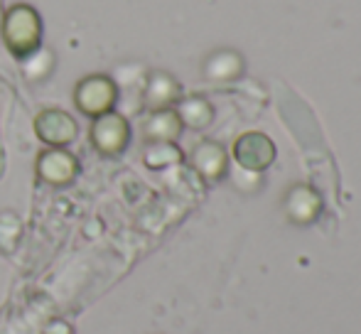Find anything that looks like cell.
Wrapping results in <instances>:
<instances>
[{"instance_id":"1","label":"cell","mask_w":361,"mask_h":334,"mask_svg":"<svg viewBox=\"0 0 361 334\" xmlns=\"http://www.w3.org/2000/svg\"><path fill=\"white\" fill-rule=\"evenodd\" d=\"M0 32H3V42L10 49V54L25 59L37 52L42 44V18L32 5L18 3L5 10Z\"/></svg>"},{"instance_id":"2","label":"cell","mask_w":361,"mask_h":334,"mask_svg":"<svg viewBox=\"0 0 361 334\" xmlns=\"http://www.w3.org/2000/svg\"><path fill=\"white\" fill-rule=\"evenodd\" d=\"M118 99V86L106 74H91V77L81 79L74 89V104L81 113L99 118V116L109 113L116 106Z\"/></svg>"},{"instance_id":"3","label":"cell","mask_w":361,"mask_h":334,"mask_svg":"<svg viewBox=\"0 0 361 334\" xmlns=\"http://www.w3.org/2000/svg\"><path fill=\"white\" fill-rule=\"evenodd\" d=\"M130 140V125L121 113H109L99 116L91 125V143L101 155H118L126 150Z\"/></svg>"},{"instance_id":"4","label":"cell","mask_w":361,"mask_h":334,"mask_svg":"<svg viewBox=\"0 0 361 334\" xmlns=\"http://www.w3.org/2000/svg\"><path fill=\"white\" fill-rule=\"evenodd\" d=\"M35 133L42 143L52 145V148H64V145L76 140V120L67 111L59 109H44L42 113L35 118Z\"/></svg>"},{"instance_id":"5","label":"cell","mask_w":361,"mask_h":334,"mask_svg":"<svg viewBox=\"0 0 361 334\" xmlns=\"http://www.w3.org/2000/svg\"><path fill=\"white\" fill-rule=\"evenodd\" d=\"M233 158L246 170H266L276 158V145L263 133H246L233 145Z\"/></svg>"},{"instance_id":"6","label":"cell","mask_w":361,"mask_h":334,"mask_svg":"<svg viewBox=\"0 0 361 334\" xmlns=\"http://www.w3.org/2000/svg\"><path fill=\"white\" fill-rule=\"evenodd\" d=\"M79 172V163L72 153L62 148H49L39 155L37 160V175L47 185H69Z\"/></svg>"},{"instance_id":"7","label":"cell","mask_w":361,"mask_h":334,"mask_svg":"<svg viewBox=\"0 0 361 334\" xmlns=\"http://www.w3.org/2000/svg\"><path fill=\"white\" fill-rule=\"evenodd\" d=\"M182 120L177 116V111L170 109H157L150 113V118L145 120V138L150 143H172L180 135Z\"/></svg>"},{"instance_id":"8","label":"cell","mask_w":361,"mask_h":334,"mask_svg":"<svg viewBox=\"0 0 361 334\" xmlns=\"http://www.w3.org/2000/svg\"><path fill=\"white\" fill-rule=\"evenodd\" d=\"M180 96V84L165 72H155L150 74L147 79V86H145V104L150 109H167L172 101H177Z\"/></svg>"},{"instance_id":"9","label":"cell","mask_w":361,"mask_h":334,"mask_svg":"<svg viewBox=\"0 0 361 334\" xmlns=\"http://www.w3.org/2000/svg\"><path fill=\"white\" fill-rule=\"evenodd\" d=\"M192 163H195L200 175L209 177V180H216V177H221L224 170H226V153H224V148L216 143H202L200 148L195 150V155H192Z\"/></svg>"},{"instance_id":"10","label":"cell","mask_w":361,"mask_h":334,"mask_svg":"<svg viewBox=\"0 0 361 334\" xmlns=\"http://www.w3.org/2000/svg\"><path fill=\"white\" fill-rule=\"evenodd\" d=\"M177 116H180L182 123L192 125V128H204L212 120V106L204 99H187L180 104Z\"/></svg>"},{"instance_id":"11","label":"cell","mask_w":361,"mask_h":334,"mask_svg":"<svg viewBox=\"0 0 361 334\" xmlns=\"http://www.w3.org/2000/svg\"><path fill=\"white\" fill-rule=\"evenodd\" d=\"M182 158V153L172 143H150V148L145 150V165L157 170V167L172 165Z\"/></svg>"}]
</instances>
